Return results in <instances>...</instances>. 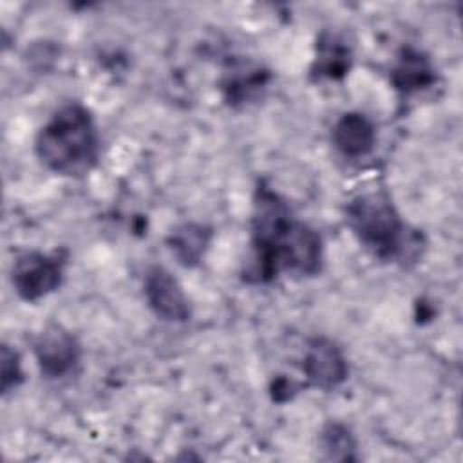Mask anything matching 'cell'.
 Returning a JSON list of instances; mask_svg holds the SVG:
<instances>
[{
  "label": "cell",
  "instance_id": "7",
  "mask_svg": "<svg viewBox=\"0 0 463 463\" xmlns=\"http://www.w3.org/2000/svg\"><path fill=\"white\" fill-rule=\"evenodd\" d=\"M304 374L318 389H333L347 378V362L340 347L324 336H315L304 351Z\"/></svg>",
  "mask_w": 463,
  "mask_h": 463
},
{
  "label": "cell",
  "instance_id": "5",
  "mask_svg": "<svg viewBox=\"0 0 463 463\" xmlns=\"http://www.w3.org/2000/svg\"><path fill=\"white\" fill-rule=\"evenodd\" d=\"M143 289L150 309L159 318L168 322H184L190 318V304L181 284L163 266L146 269Z\"/></svg>",
  "mask_w": 463,
  "mask_h": 463
},
{
  "label": "cell",
  "instance_id": "8",
  "mask_svg": "<svg viewBox=\"0 0 463 463\" xmlns=\"http://www.w3.org/2000/svg\"><path fill=\"white\" fill-rule=\"evenodd\" d=\"M333 143L347 157L367 156L376 143L374 125L360 112H345L333 127Z\"/></svg>",
  "mask_w": 463,
  "mask_h": 463
},
{
  "label": "cell",
  "instance_id": "6",
  "mask_svg": "<svg viewBox=\"0 0 463 463\" xmlns=\"http://www.w3.org/2000/svg\"><path fill=\"white\" fill-rule=\"evenodd\" d=\"M34 354L42 374L47 378H63L74 371L80 362V344L61 326H49L34 342Z\"/></svg>",
  "mask_w": 463,
  "mask_h": 463
},
{
  "label": "cell",
  "instance_id": "1",
  "mask_svg": "<svg viewBox=\"0 0 463 463\" xmlns=\"http://www.w3.org/2000/svg\"><path fill=\"white\" fill-rule=\"evenodd\" d=\"M251 248L253 262L246 275L255 282H268L280 271L309 277L322 266L318 233L298 221L288 203L264 184L255 195Z\"/></svg>",
  "mask_w": 463,
  "mask_h": 463
},
{
  "label": "cell",
  "instance_id": "3",
  "mask_svg": "<svg viewBox=\"0 0 463 463\" xmlns=\"http://www.w3.org/2000/svg\"><path fill=\"white\" fill-rule=\"evenodd\" d=\"M345 221L356 239L382 260L403 259L414 244L385 192H365L351 199L345 206Z\"/></svg>",
  "mask_w": 463,
  "mask_h": 463
},
{
  "label": "cell",
  "instance_id": "4",
  "mask_svg": "<svg viewBox=\"0 0 463 463\" xmlns=\"http://www.w3.org/2000/svg\"><path fill=\"white\" fill-rule=\"evenodd\" d=\"M63 279V260L54 253L27 251L20 255L11 271L16 293L27 300H38L60 288Z\"/></svg>",
  "mask_w": 463,
  "mask_h": 463
},
{
  "label": "cell",
  "instance_id": "13",
  "mask_svg": "<svg viewBox=\"0 0 463 463\" xmlns=\"http://www.w3.org/2000/svg\"><path fill=\"white\" fill-rule=\"evenodd\" d=\"M24 382L20 354L7 344L2 345V394L11 392Z\"/></svg>",
  "mask_w": 463,
  "mask_h": 463
},
{
  "label": "cell",
  "instance_id": "11",
  "mask_svg": "<svg viewBox=\"0 0 463 463\" xmlns=\"http://www.w3.org/2000/svg\"><path fill=\"white\" fill-rule=\"evenodd\" d=\"M351 67V51L335 36L322 34L317 45L313 74L317 78H342Z\"/></svg>",
  "mask_w": 463,
  "mask_h": 463
},
{
  "label": "cell",
  "instance_id": "10",
  "mask_svg": "<svg viewBox=\"0 0 463 463\" xmlns=\"http://www.w3.org/2000/svg\"><path fill=\"white\" fill-rule=\"evenodd\" d=\"M210 228L195 222H186L172 232V235L168 237V246L183 266H195L201 262L210 244Z\"/></svg>",
  "mask_w": 463,
  "mask_h": 463
},
{
  "label": "cell",
  "instance_id": "12",
  "mask_svg": "<svg viewBox=\"0 0 463 463\" xmlns=\"http://www.w3.org/2000/svg\"><path fill=\"white\" fill-rule=\"evenodd\" d=\"M320 449L324 450L326 459H356L354 438L349 429L340 423H327L324 427V430L320 432Z\"/></svg>",
  "mask_w": 463,
  "mask_h": 463
},
{
  "label": "cell",
  "instance_id": "2",
  "mask_svg": "<svg viewBox=\"0 0 463 463\" xmlns=\"http://www.w3.org/2000/svg\"><path fill=\"white\" fill-rule=\"evenodd\" d=\"M36 156L54 174L80 177L98 161L99 139L89 110L80 103L63 105L40 128Z\"/></svg>",
  "mask_w": 463,
  "mask_h": 463
},
{
  "label": "cell",
  "instance_id": "9",
  "mask_svg": "<svg viewBox=\"0 0 463 463\" xmlns=\"http://www.w3.org/2000/svg\"><path fill=\"white\" fill-rule=\"evenodd\" d=\"M391 81L396 90L411 94L430 87L436 81L434 67L430 60L416 49H403L392 72Z\"/></svg>",
  "mask_w": 463,
  "mask_h": 463
}]
</instances>
